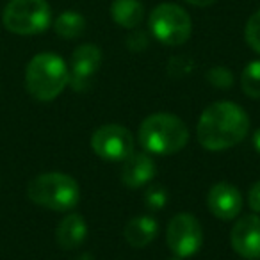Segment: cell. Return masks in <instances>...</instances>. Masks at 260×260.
I'll use <instances>...</instances> for the list:
<instances>
[{
  "instance_id": "obj_13",
  "label": "cell",
  "mask_w": 260,
  "mask_h": 260,
  "mask_svg": "<svg viewBox=\"0 0 260 260\" xmlns=\"http://www.w3.org/2000/svg\"><path fill=\"white\" fill-rule=\"evenodd\" d=\"M87 237V223L84 216L80 214H68L61 223L57 224L55 230V239L57 244L62 249H75L86 241Z\"/></svg>"
},
{
  "instance_id": "obj_20",
  "label": "cell",
  "mask_w": 260,
  "mask_h": 260,
  "mask_svg": "<svg viewBox=\"0 0 260 260\" xmlns=\"http://www.w3.org/2000/svg\"><path fill=\"white\" fill-rule=\"evenodd\" d=\"M145 203L148 209L152 210H160L166 207L168 203V192L164 187H160V185H153V187H150L148 191L145 192Z\"/></svg>"
},
{
  "instance_id": "obj_6",
  "label": "cell",
  "mask_w": 260,
  "mask_h": 260,
  "mask_svg": "<svg viewBox=\"0 0 260 260\" xmlns=\"http://www.w3.org/2000/svg\"><path fill=\"white\" fill-rule=\"evenodd\" d=\"M148 27L152 36L168 47L184 45L191 38L192 22L185 9L177 4H160L150 13Z\"/></svg>"
},
{
  "instance_id": "obj_11",
  "label": "cell",
  "mask_w": 260,
  "mask_h": 260,
  "mask_svg": "<svg viewBox=\"0 0 260 260\" xmlns=\"http://www.w3.org/2000/svg\"><path fill=\"white\" fill-rule=\"evenodd\" d=\"M242 194L235 185L219 182L214 184L207 192V207L214 217L221 221H232L242 210Z\"/></svg>"
},
{
  "instance_id": "obj_16",
  "label": "cell",
  "mask_w": 260,
  "mask_h": 260,
  "mask_svg": "<svg viewBox=\"0 0 260 260\" xmlns=\"http://www.w3.org/2000/svg\"><path fill=\"white\" fill-rule=\"evenodd\" d=\"M54 30L64 40H75L86 30V18L77 11H64L55 18Z\"/></svg>"
},
{
  "instance_id": "obj_14",
  "label": "cell",
  "mask_w": 260,
  "mask_h": 260,
  "mask_svg": "<svg viewBox=\"0 0 260 260\" xmlns=\"http://www.w3.org/2000/svg\"><path fill=\"white\" fill-rule=\"evenodd\" d=\"M159 234V223L155 217L152 216H138L132 217L128 223L125 224V241L128 242L132 248H146L153 239Z\"/></svg>"
},
{
  "instance_id": "obj_2",
  "label": "cell",
  "mask_w": 260,
  "mask_h": 260,
  "mask_svg": "<svg viewBox=\"0 0 260 260\" xmlns=\"http://www.w3.org/2000/svg\"><path fill=\"white\" fill-rule=\"evenodd\" d=\"M138 138L148 153L173 155L185 148L189 141V128L178 116L170 112H155L143 119Z\"/></svg>"
},
{
  "instance_id": "obj_4",
  "label": "cell",
  "mask_w": 260,
  "mask_h": 260,
  "mask_svg": "<svg viewBox=\"0 0 260 260\" xmlns=\"http://www.w3.org/2000/svg\"><path fill=\"white\" fill-rule=\"evenodd\" d=\"M27 196L32 203L55 212L72 210L80 200L79 182L59 171L41 173L27 185Z\"/></svg>"
},
{
  "instance_id": "obj_26",
  "label": "cell",
  "mask_w": 260,
  "mask_h": 260,
  "mask_svg": "<svg viewBox=\"0 0 260 260\" xmlns=\"http://www.w3.org/2000/svg\"><path fill=\"white\" fill-rule=\"evenodd\" d=\"M168 260H182V258H178V256H173V258H168Z\"/></svg>"
},
{
  "instance_id": "obj_9",
  "label": "cell",
  "mask_w": 260,
  "mask_h": 260,
  "mask_svg": "<svg viewBox=\"0 0 260 260\" xmlns=\"http://www.w3.org/2000/svg\"><path fill=\"white\" fill-rule=\"evenodd\" d=\"M102 64V50L93 43L80 45L72 54L68 86L77 93H84L91 87L94 73Z\"/></svg>"
},
{
  "instance_id": "obj_17",
  "label": "cell",
  "mask_w": 260,
  "mask_h": 260,
  "mask_svg": "<svg viewBox=\"0 0 260 260\" xmlns=\"http://www.w3.org/2000/svg\"><path fill=\"white\" fill-rule=\"evenodd\" d=\"M241 87L246 96L255 100L260 98V61H251L246 64L241 75Z\"/></svg>"
},
{
  "instance_id": "obj_1",
  "label": "cell",
  "mask_w": 260,
  "mask_h": 260,
  "mask_svg": "<svg viewBox=\"0 0 260 260\" xmlns=\"http://www.w3.org/2000/svg\"><path fill=\"white\" fill-rule=\"evenodd\" d=\"M249 116L235 102L221 100L202 112L196 125L198 143L209 152H223L248 136Z\"/></svg>"
},
{
  "instance_id": "obj_25",
  "label": "cell",
  "mask_w": 260,
  "mask_h": 260,
  "mask_svg": "<svg viewBox=\"0 0 260 260\" xmlns=\"http://www.w3.org/2000/svg\"><path fill=\"white\" fill-rule=\"evenodd\" d=\"M75 260H94L93 255H89V253H82V255H79Z\"/></svg>"
},
{
  "instance_id": "obj_21",
  "label": "cell",
  "mask_w": 260,
  "mask_h": 260,
  "mask_svg": "<svg viewBox=\"0 0 260 260\" xmlns=\"http://www.w3.org/2000/svg\"><path fill=\"white\" fill-rule=\"evenodd\" d=\"M134 32L128 34L126 38V47H128L130 52H143L145 48H148L150 40H148V34L143 32V30L138 29H132Z\"/></svg>"
},
{
  "instance_id": "obj_18",
  "label": "cell",
  "mask_w": 260,
  "mask_h": 260,
  "mask_svg": "<svg viewBox=\"0 0 260 260\" xmlns=\"http://www.w3.org/2000/svg\"><path fill=\"white\" fill-rule=\"evenodd\" d=\"M244 38L246 43L251 47V50L260 54V9L249 16L244 29Z\"/></svg>"
},
{
  "instance_id": "obj_15",
  "label": "cell",
  "mask_w": 260,
  "mask_h": 260,
  "mask_svg": "<svg viewBox=\"0 0 260 260\" xmlns=\"http://www.w3.org/2000/svg\"><path fill=\"white\" fill-rule=\"evenodd\" d=\"M111 16L116 25L132 30L141 25L145 8L139 0H114L111 6Z\"/></svg>"
},
{
  "instance_id": "obj_12",
  "label": "cell",
  "mask_w": 260,
  "mask_h": 260,
  "mask_svg": "<svg viewBox=\"0 0 260 260\" xmlns=\"http://www.w3.org/2000/svg\"><path fill=\"white\" fill-rule=\"evenodd\" d=\"M121 173L119 178L126 187L138 189L153 180L157 173V166L148 153L132 152L125 160H121Z\"/></svg>"
},
{
  "instance_id": "obj_10",
  "label": "cell",
  "mask_w": 260,
  "mask_h": 260,
  "mask_svg": "<svg viewBox=\"0 0 260 260\" xmlns=\"http://www.w3.org/2000/svg\"><path fill=\"white\" fill-rule=\"evenodd\" d=\"M230 244L244 260H260V217L249 214L235 221L230 232Z\"/></svg>"
},
{
  "instance_id": "obj_19",
  "label": "cell",
  "mask_w": 260,
  "mask_h": 260,
  "mask_svg": "<svg viewBox=\"0 0 260 260\" xmlns=\"http://www.w3.org/2000/svg\"><path fill=\"white\" fill-rule=\"evenodd\" d=\"M207 80L209 84H212L214 87H219V89H228V87L234 84V75L228 68L224 66H214L207 72Z\"/></svg>"
},
{
  "instance_id": "obj_8",
  "label": "cell",
  "mask_w": 260,
  "mask_h": 260,
  "mask_svg": "<svg viewBox=\"0 0 260 260\" xmlns=\"http://www.w3.org/2000/svg\"><path fill=\"white\" fill-rule=\"evenodd\" d=\"M91 148L100 159L121 162L134 152V136L126 126L118 123L102 125L91 136Z\"/></svg>"
},
{
  "instance_id": "obj_23",
  "label": "cell",
  "mask_w": 260,
  "mask_h": 260,
  "mask_svg": "<svg viewBox=\"0 0 260 260\" xmlns=\"http://www.w3.org/2000/svg\"><path fill=\"white\" fill-rule=\"evenodd\" d=\"M185 2L196 6V8H207V6H212L216 0H185Z\"/></svg>"
},
{
  "instance_id": "obj_7",
  "label": "cell",
  "mask_w": 260,
  "mask_h": 260,
  "mask_svg": "<svg viewBox=\"0 0 260 260\" xmlns=\"http://www.w3.org/2000/svg\"><path fill=\"white\" fill-rule=\"evenodd\" d=\"M166 241L171 253L178 258H187L203 246V228L196 216L180 212L171 217L166 228Z\"/></svg>"
},
{
  "instance_id": "obj_3",
  "label": "cell",
  "mask_w": 260,
  "mask_h": 260,
  "mask_svg": "<svg viewBox=\"0 0 260 260\" xmlns=\"http://www.w3.org/2000/svg\"><path fill=\"white\" fill-rule=\"evenodd\" d=\"M70 80V68L62 57L52 52L34 55L25 68V87L40 102L55 100Z\"/></svg>"
},
{
  "instance_id": "obj_5",
  "label": "cell",
  "mask_w": 260,
  "mask_h": 260,
  "mask_svg": "<svg viewBox=\"0 0 260 260\" xmlns=\"http://www.w3.org/2000/svg\"><path fill=\"white\" fill-rule=\"evenodd\" d=\"M4 27L13 34L32 36L48 29L52 11L47 0H9L2 13Z\"/></svg>"
},
{
  "instance_id": "obj_22",
  "label": "cell",
  "mask_w": 260,
  "mask_h": 260,
  "mask_svg": "<svg viewBox=\"0 0 260 260\" xmlns=\"http://www.w3.org/2000/svg\"><path fill=\"white\" fill-rule=\"evenodd\" d=\"M248 205L253 212H260V180L251 185L248 192Z\"/></svg>"
},
{
  "instance_id": "obj_24",
  "label": "cell",
  "mask_w": 260,
  "mask_h": 260,
  "mask_svg": "<svg viewBox=\"0 0 260 260\" xmlns=\"http://www.w3.org/2000/svg\"><path fill=\"white\" fill-rule=\"evenodd\" d=\"M253 148L256 150V153H260V128L253 134Z\"/></svg>"
}]
</instances>
